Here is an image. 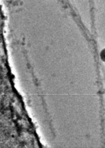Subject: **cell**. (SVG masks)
I'll use <instances>...</instances> for the list:
<instances>
[{"instance_id":"obj_1","label":"cell","mask_w":105,"mask_h":148,"mask_svg":"<svg viewBox=\"0 0 105 148\" xmlns=\"http://www.w3.org/2000/svg\"><path fill=\"white\" fill-rule=\"evenodd\" d=\"M100 57L102 61L105 62V48L102 49L100 53Z\"/></svg>"}]
</instances>
